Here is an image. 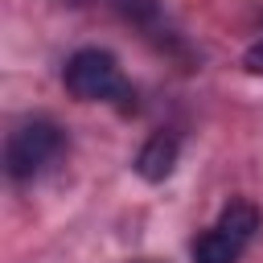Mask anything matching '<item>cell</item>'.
<instances>
[{
    "label": "cell",
    "mask_w": 263,
    "mask_h": 263,
    "mask_svg": "<svg viewBox=\"0 0 263 263\" xmlns=\"http://www.w3.org/2000/svg\"><path fill=\"white\" fill-rule=\"evenodd\" d=\"M62 82L78 103H115V107L127 111L132 99H136L132 82L123 78L119 62L107 49H78L62 70Z\"/></svg>",
    "instance_id": "obj_1"
},
{
    "label": "cell",
    "mask_w": 263,
    "mask_h": 263,
    "mask_svg": "<svg viewBox=\"0 0 263 263\" xmlns=\"http://www.w3.org/2000/svg\"><path fill=\"white\" fill-rule=\"evenodd\" d=\"M62 152V127L53 119H25L4 140V173L12 181H33Z\"/></svg>",
    "instance_id": "obj_2"
},
{
    "label": "cell",
    "mask_w": 263,
    "mask_h": 263,
    "mask_svg": "<svg viewBox=\"0 0 263 263\" xmlns=\"http://www.w3.org/2000/svg\"><path fill=\"white\" fill-rule=\"evenodd\" d=\"M177 156H181V140L173 132H152L144 140V148L136 152V173L148 181V185H160L173 177L177 168Z\"/></svg>",
    "instance_id": "obj_3"
},
{
    "label": "cell",
    "mask_w": 263,
    "mask_h": 263,
    "mask_svg": "<svg viewBox=\"0 0 263 263\" xmlns=\"http://www.w3.org/2000/svg\"><path fill=\"white\" fill-rule=\"evenodd\" d=\"M259 222H263V218H259V205H255V201H247V197H230V201L222 205V214H218V222H214V226H218L222 234H230L234 242H242V247H247V242L255 238Z\"/></svg>",
    "instance_id": "obj_4"
},
{
    "label": "cell",
    "mask_w": 263,
    "mask_h": 263,
    "mask_svg": "<svg viewBox=\"0 0 263 263\" xmlns=\"http://www.w3.org/2000/svg\"><path fill=\"white\" fill-rule=\"evenodd\" d=\"M238 255H242V242H234L218 226L193 238V263H238Z\"/></svg>",
    "instance_id": "obj_5"
},
{
    "label": "cell",
    "mask_w": 263,
    "mask_h": 263,
    "mask_svg": "<svg viewBox=\"0 0 263 263\" xmlns=\"http://www.w3.org/2000/svg\"><path fill=\"white\" fill-rule=\"evenodd\" d=\"M242 66H247L251 74H263V37H259V41H255V45L242 53Z\"/></svg>",
    "instance_id": "obj_6"
},
{
    "label": "cell",
    "mask_w": 263,
    "mask_h": 263,
    "mask_svg": "<svg viewBox=\"0 0 263 263\" xmlns=\"http://www.w3.org/2000/svg\"><path fill=\"white\" fill-rule=\"evenodd\" d=\"M136 263H156V259H136Z\"/></svg>",
    "instance_id": "obj_7"
}]
</instances>
